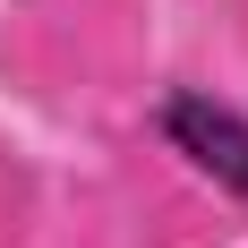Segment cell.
I'll list each match as a JSON object with an SVG mask.
<instances>
[{
    "label": "cell",
    "instance_id": "cell-1",
    "mask_svg": "<svg viewBox=\"0 0 248 248\" xmlns=\"http://www.w3.org/2000/svg\"><path fill=\"white\" fill-rule=\"evenodd\" d=\"M163 128H171V146L197 163L214 188H231V197H248V120L231 111V103H214V94H171L163 103Z\"/></svg>",
    "mask_w": 248,
    "mask_h": 248
}]
</instances>
